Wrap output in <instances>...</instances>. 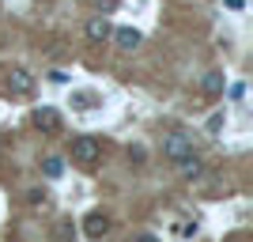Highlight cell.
Instances as JSON below:
<instances>
[{
    "label": "cell",
    "instance_id": "9a60e30c",
    "mask_svg": "<svg viewBox=\"0 0 253 242\" xmlns=\"http://www.w3.org/2000/svg\"><path fill=\"white\" fill-rule=\"evenodd\" d=\"M227 8H231V11H242V8H246V0H227Z\"/></svg>",
    "mask_w": 253,
    "mask_h": 242
},
{
    "label": "cell",
    "instance_id": "8fae6325",
    "mask_svg": "<svg viewBox=\"0 0 253 242\" xmlns=\"http://www.w3.org/2000/svg\"><path fill=\"white\" fill-rule=\"evenodd\" d=\"M61 170H64V163H61L57 155L42 159V174H45V178H61Z\"/></svg>",
    "mask_w": 253,
    "mask_h": 242
},
{
    "label": "cell",
    "instance_id": "5b68a950",
    "mask_svg": "<svg viewBox=\"0 0 253 242\" xmlns=\"http://www.w3.org/2000/svg\"><path fill=\"white\" fill-rule=\"evenodd\" d=\"M84 231H87V239H102V235L110 231V216H106V212H87Z\"/></svg>",
    "mask_w": 253,
    "mask_h": 242
},
{
    "label": "cell",
    "instance_id": "7c38bea8",
    "mask_svg": "<svg viewBox=\"0 0 253 242\" xmlns=\"http://www.w3.org/2000/svg\"><path fill=\"white\" fill-rule=\"evenodd\" d=\"M223 125H227V114H223V110L208 114V133H211V137H215V133H223Z\"/></svg>",
    "mask_w": 253,
    "mask_h": 242
},
{
    "label": "cell",
    "instance_id": "4fadbf2b",
    "mask_svg": "<svg viewBox=\"0 0 253 242\" xmlns=\"http://www.w3.org/2000/svg\"><path fill=\"white\" fill-rule=\"evenodd\" d=\"M242 98H246V84H234L231 87V102H242Z\"/></svg>",
    "mask_w": 253,
    "mask_h": 242
},
{
    "label": "cell",
    "instance_id": "3957f363",
    "mask_svg": "<svg viewBox=\"0 0 253 242\" xmlns=\"http://www.w3.org/2000/svg\"><path fill=\"white\" fill-rule=\"evenodd\" d=\"M8 91L19 98H31L34 95V76L27 72V68H11L8 72Z\"/></svg>",
    "mask_w": 253,
    "mask_h": 242
},
{
    "label": "cell",
    "instance_id": "6da1fadb",
    "mask_svg": "<svg viewBox=\"0 0 253 242\" xmlns=\"http://www.w3.org/2000/svg\"><path fill=\"white\" fill-rule=\"evenodd\" d=\"M102 159V144L95 137H76L72 140V163H80L84 170H95Z\"/></svg>",
    "mask_w": 253,
    "mask_h": 242
},
{
    "label": "cell",
    "instance_id": "2e32d148",
    "mask_svg": "<svg viewBox=\"0 0 253 242\" xmlns=\"http://www.w3.org/2000/svg\"><path fill=\"white\" fill-rule=\"evenodd\" d=\"M132 242H159V239H151V235H136Z\"/></svg>",
    "mask_w": 253,
    "mask_h": 242
},
{
    "label": "cell",
    "instance_id": "277c9868",
    "mask_svg": "<svg viewBox=\"0 0 253 242\" xmlns=\"http://www.w3.org/2000/svg\"><path fill=\"white\" fill-rule=\"evenodd\" d=\"M117 42V49H125V53H132L140 42H144V34L136 31V27H114V34H110Z\"/></svg>",
    "mask_w": 253,
    "mask_h": 242
},
{
    "label": "cell",
    "instance_id": "5bb4252c",
    "mask_svg": "<svg viewBox=\"0 0 253 242\" xmlns=\"http://www.w3.org/2000/svg\"><path fill=\"white\" fill-rule=\"evenodd\" d=\"M95 4H98V8H102V11H114L117 4H121V0H95Z\"/></svg>",
    "mask_w": 253,
    "mask_h": 242
},
{
    "label": "cell",
    "instance_id": "7a4b0ae2",
    "mask_svg": "<svg viewBox=\"0 0 253 242\" xmlns=\"http://www.w3.org/2000/svg\"><path fill=\"white\" fill-rule=\"evenodd\" d=\"M163 155L181 163V159L197 155V144H193V137H185V133H163Z\"/></svg>",
    "mask_w": 253,
    "mask_h": 242
},
{
    "label": "cell",
    "instance_id": "8992f818",
    "mask_svg": "<svg viewBox=\"0 0 253 242\" xmlns=\"http://www.w3.org/2000/svg\"><path fill=\"white\" fill-rule=\"evenodd\" d=\"M84 34H87V42H106V38L114 34V27H110V19H106V15H98V19H87Z\"/></svg>",
    "mask_w": 253,
    "mask_h": 242
},
{
    "label": "cell",
    "instance_id": "ba28073f",
    "mask_svg": "<svg viewBox=\"0 0 253 242\" xmlns=\"http://www.w3.org/2000/svg\"><path fill=\"white\" fill-rule=\"evenodd\" d=\"M34 125L42 129V133H53V129L61 125V114H57L53 106H38V110H34Z\"/></svg>",
    "mask_w": 253,
    "mask_h": 242
},
{
    "label": "cell",
    "instance_id": "30bf717a",
    "mask_svg": "<svg viewBox=\"0 0 253 242\" xmlns=\"http://www.w3.org/2000/svg\"><path fill=\"white\" fill-rule=\"evenodd\" d=\"M201 87H204V95H219L223 87H227V80H223V72H208Z\"/></svg>",
    "mask_w": 253,
    "mask_h": 242
},
{
    "label": "cell",
    "instance_id": "52a82bcc",
    "mask_svg": "<svg viewBox=\"0 0 253 242\" xmlns=\"http://www.w3.org/2000/svg\"><path fill=\"white\" fill-rule=\"evenodd\" d=\"M68 106H72V110H95V106H102V98H98L91 87H80V91L68 95Z\"/></svg>",
    "mask_w": 253,
    "mask_h": 242
},
{
    "label": "cell",
    "instance_id": "9c48e42d",
    "mask_svg": "<svg viewBox=\"0 0 253 242\" xmlns=\"http://www.w3.org/2000/svg\"><path fill=\"white\" fill-rule=\"evenodd\" d=\"M178 174L193 182V178H201V174H204V163L197 155H189V159H181V163H178Z\"/></svg>",
    "mask_w": 253,
    "mask_h": 242
}]
</instances>
